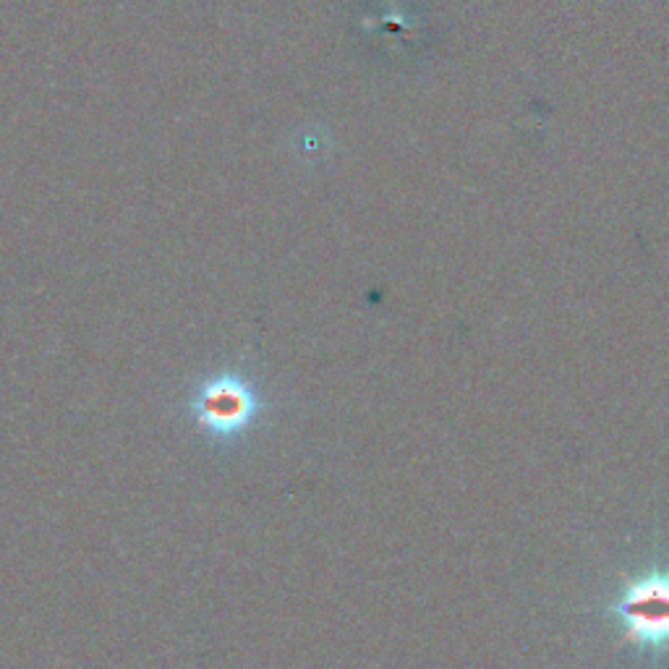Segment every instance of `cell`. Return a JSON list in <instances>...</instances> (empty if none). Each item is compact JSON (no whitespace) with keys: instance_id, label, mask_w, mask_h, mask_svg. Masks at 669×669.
Segmentation results:
<instances>
[{"instance_id":"obj_1","label":"cell","mask_w":669,"mask_h":669,"mask_svg":"<svg viewBox=\"0 0 669 669\" xmlns=\"http://www.w3.org/2000/svg\"><path fill=\"white\" fill-rule=\"evenodd\" d=\"M267 398L264 390L238 369L215 372L194 387L186 403L191 424L215 445L244 440L262 419Z\"/></svg>"}]
</instances>
